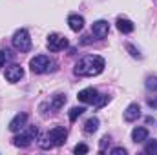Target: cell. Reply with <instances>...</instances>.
Returning a JSON list of instances; mask_svg holds the SVG:
<instances>
[{"mask_svg":"<svg viewBox=\"0 0 157 155\" xmlns=\"http://www.w3.org/2000/svg\"><path fill=\"white\" fill-rule=\"evenodd\" d=\"M64 104H66V95H64V93H59V95H55L53 100H51V110L57 112V110H60Z\"/></svg>","mask_w":157,"mask_h":155,"instance_id":"15","label":"cell"},{"mask_svg":"<svg viewBox=\"0 0 157 155\" xmlns=\"http://www.w3.org/2000/svg\"><path fill=\"white\" fill-rule=\"evenodd\" d=\"M26 122H28V113H17V115L11 119V122H9V131H13V133H17V131H22L24 128H26Z\"/></svg>","mask_w":157,"mask_h":155,"instance_id":"8","label":"cell"},{"mask_svg":"<svg viewBox=\"0 0 157 155\" xmlns=\"http://www.w3.org/2000/svg\"><path fill=\"white\" fill-rule=\"evenodd\" d=\"M97 128H99V119H97V117L88 119L86 124H84V131H86V133H95Z\"/></svg>","mask_w":157,"mask_h":155,"instance_id":"16","label":"cell"},{"mask_svg":"<svg viewBox=\"0 0 157 155\" xmlns=\"http://www.w3.org/2000/svg\"><path fill=\"white\" fill-rule=\"evenodd\" d=\"M106 62L102 57L99 55H86L75 64V75L78 77H95V75H101L102 70H104Z\"/></svg>","mask_w":157,"mask_h":155,"instance_id":"1","label":"cell"},{"mask_svg":"<svg viewBox=\"0 0 157 155\" xmlns=\"http://www.w3.org/2000/svg\"><path fill=\"white\" fill-rule=\"evenodd\" d=\"M108 100H110V97H108V95H99V97H97V102H95L93 106H95V108L99 110V108H102V106H104V104H106Z\"/></svg>","mask_w":157,"mask_h":155,"instance_id":"20","label":"cell"},{"mask_svg":"<svg viewBox=\"0 0 157 155\" xmlns=\"http://www.w3.org/2000/svg\"><path fill=\"white\" fill-rule=\"evenodd\" d=\"M6 59H7V51H2V49H0V68H4Z\"/></svg>","mask_w":157,"mask_h":155,"instance_id":"25","label":"cell"},{"mask_svg":"<svg viewBox=\"0 0 157 155\" xmlns=\"http://www.w3.org/2000/svg\"><path fill=\"white\" fill-rule=\"evenodd\" d=\"M117 29L121 33H132V31L135 29V26H133V22L128 20V18H117Z\"/></svg>","mask_w":157,"mask_h":155,"instance_id":"14","label":"cell"},{"mask_svg":"<svg viewBox=\"0 0 157 155\" xmlns=\"http://www.w3.org/2000/svg\"><path fill=\"white\" fill-rule=\"evenodd\" d=\"M148 106L154 108V110H157V97H150V99H148Z\"/></svg>","mask_w":157,"mask_h":155,"instance_id":"27","label":"cell"},{"mask_svg":"<svg viewBox=\"0 0 157 155\" xmlns=\"http://www.w3.org/2000/svg\"><path fill=\"white\" fill-rule=\"evenodd\" d=\"M66 47H68V39H66V37H62V35H59V33H51V35L48 37V49H49V51L57 53V51H62V49H66Z\"/></svg>","mask_w":157,"mask_h":155,"instance_id":"5","label":"cell"},{"mask_svg":"<svg viewBox=\"0 0 157 155\" xmlns=\"http://www.w3.org/2000/svg\"><path fill=\"white\" fill-rule=\"evenodd\" d=\"M108 144H110V137L106 135V137H102V139H101V150H104Z\"/></svg>","mask_w":157,"mask_h":155,"instance_id":"26","label":"cell"},{"mask_svg":"<svg viewBox=\"0 0 157 155\" xmlns=\"http://www.w3.org/2000/svg\"><path fill=\"white\" fill-rule=\"evenodd\" d=\"M11 42H13V47L18 49L20 53H28V51L31 49V39H29L28 29H18V31H15Z\"/></svg>","mask_w":157,"mask_h":155,"instance_id":"3","label":"cell"},{"mask_svg":"<svg viewBox=\"0 0 157 155\" xmlns=\"http://www.w3.org/2000/svg\"><path fill=\"white\" fill-rule=\"evenodd\" d=\"M73 152L77 155H84V153H88V146H86V144H77V146L73 148Z\"/></svg>","mask_w":157,"mask_h":155,"instance_id":"22","label":"cell"},{"mask_svg":"<svg viewBox=\"0 0 157 155\" xmlns=\"http://www.w3.org/2000/svg\"><path fill=\"white\" fill-rule=\"evenodd\" d=\"M91 33H93L97 39H106L108 33H110V24H108L106 20H97V22H93V26H91Z\"/></svg>","mask_w":157,"mask_h":155,"instance_id":"9","label":"cell"},{"mask_svg":"<svg viewBox=\"0 0 157 155\" xmlns=\"http://www.w3.org/2000/svg\"><path fill=\"white\" fill-rule=\"evenodd\" d=\"M37 135H39V130H37L35 126H31L28 133H18V135H15V137H13V144H15L17 148H28V146L37 139Z\"/></svg>","mask_w":157,"mask_h":155,"instance_id":"4","label":"cell"},{"mask_svg":"<svg viewBox=\"0 0 157 155\" xmlns=\"http://www.w3.org/2000/svg\"><path fill=\"white\" fill-rule=\"evenodd\" d=\"M68 24H70V29H71V31L78 33V31L84 28V18H82L80 15H70V17H68Z\"/></svg>","mask_w":157,"mask_h":155,"instance_id":"12","label":"cell"},{"mask_svg":"<svg viewBox=\"0 0 157 155\" xmlns=\"http://www.w3.org/2000/svg\"><path fill=\"white\" fill-rule=\"evenodd\" d=\"M84 112H86V108H84V106H75V108H71V110H70V120H71V122H75L78 117L84 113Z\"/></svg>","mask_w":157,"mask_h":155,"instance_id":"17","label":"cell"},{"mask_svg":"<svg viewBox=\"0 0 157 155\" xmlns=\"http://www.w3.org/2000/svg\"><path fill=\"white\" fill-rule=\"evenodd\" d=\"M128 51L132 53V57H135V59H141V55H139V51H137V49H135V47H133L132 44H128Z\"/></svg>","mask_w":157,"mask_h":155,"instance_id":"24","label":"cell"},{"mask_svg":"<svg viewBox=\"0 0 157 155\" xmlns=\"http://www.w3.org/2000/svg\"><path fill=\"white\" fill-rule=\"evenodd\" d=\"M141 117V106L139 104H130L124 112V120L126 122H133Z\"/></svg>","mask_w":157,"mask_h":155,"instance_id":"11","label":"cell"},{"mask_svg":"<svg viewBox=\"0 0 157 155\" xmlns=\"http://www.w3.org/2000/svg\"><path fill=\"white\" fill-rule=\"evenodd\" d=\"M132 139H133V142H144V141H148V130L143 128V126H137L132 131Z\"/></svg>","mask_w":157,"mask_h":155,"instance_id":"13","label":"cell"},{"mask_svg":"<svg viewBox=\"0 0 157 155\" xmlns=\"http://www.w3.org/2000/svg\"><path fill=\"white\" fill-rule=\"evenodd\" d=\"M22 77H24V70L20 64H11L6 68V80L7 82H18Z\"/></svg>","mask_w":157,"mask_h":155,"instance_id":"7","label":"cell"},{"mask_svg":"<svg viewBox=\"0 0 157 155\" xmlns=\"http://www.w3.org/2000/svg\"><path fill=\"white\" fill-rule=\"evenodd\" d=\"M48 137L53 142V146H62L64 141H66V137H68V131H66L64 126H55V128H51L48 131Z\"/></svg>","mask_w":157,"mask_h":155,"instance_id":"6","label":"cell"},{"mask_svg":"<svg viewBox=\"0 0 157 155\" xmlns=\"http://www.w3.org/2000/svg\"><path fill=\"white\" fill-rule=\"evenodd\" d=\"M110 153L112 155H126V148H121V146H119V148H113Z\"/></svg>","mask_w":157,"mask_h":155,"instance_id":"23","label":"cell"},{"mask_svg":"<svg viewBox=\"0 0 157 155\" xmlns=\"http://www.w3.org/2000/svg\"><path fill=\"white\" fill-rule=\"evenodd\" d=\"M144 153L146 155H157V141L155 139H152V141L146 142V146H144Z\"/></svg>","mask_w":157,"mask_h":155,"instance_id":"18","label":"cell"},{"mask_svg":"<svg viewBox=\"0 0 157 155\" xmlns=\"http://www.w3.org/2000/svg\"><path fill=\"white\" fill-rule=\"evenodd\" d=\"M146 88L152 89V91H157V77H148L146 78Z\"/></svg>","mask_w":157,"mask_h":155,"instance_id":"21","label":"cell"},{"mask_svg":"<svg viewBox=\"0 0 157 155\" xmlns=\"http://www.w3.org/2000/svg\"><path fill=\"white\" fill-rule=\"evenodd\" d=\"M39 146L42 148V150H48V148H51V146H53V142H51V141H49V137L46 135V137H40V139H39Z\"/></svg>","mask_w":157,"mask_h":155,"instance_id":"19","label":"cell"},{"mask_svg":"<svg viewBox=\"0 0 157 155\" xmlns=\"http://www.w3.org/2000/svg\"><path fill=\"white\" fill-rule=\"evenodd\" d=\"M55 66H57V64H55L49 57H46V55H37V57H33V59L29 60V68H31V71L37 73V75L53 71Z\"/></svg>","mask_w":157,"mask_h":155,"instance_id":"2","label":"cell"},{"mask_svg":"<svg viewBox=\"0 0 157 155\" xmlns=\"http://www.w3.org/2000/svg\"><path fill=\"white\" fill-rule=\"evenodd\" d=\"M78 100L84 102V104H95L97 102V97H99V91L93 89V88H86L82 91H78Z\"/></svg>","mask_w":157,"mask_h":155,"instance_id":"10","label":"cell"}]
</instances>
